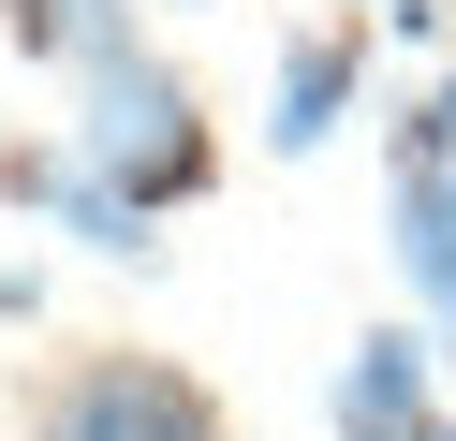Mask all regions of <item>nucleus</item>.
<instances>
[{
  "label": "nucleus",
  "instance_id": "nucleus-1",
  "mask_svg": "<svg viewBox=\"0 0 456 441\" xmlns=\"http://www.w3.org/2000/svg\"><path fill=\"white\" fill-rule=\"evenodd\" d=\"M60 147H74L89 176H118V192L148 206V221H162V206H191V192L221 176V133H207V103H191V88L162 74V59L74 74V133H60Z\"/></svg>",
  "mask_w": 456,
  "mask_h": 441
},
{
  "label": "nucleus",
  "instance_id": "nucleus-2",
  "mask_svg": "<svg viewBox=\"0 0 456 441\" xmlns=\"http://www.w3.org/2000/svg\"><path fill=\"white\" fill-rule=\"evenodd\" d=\"M30 441H221V397L162 353H74L30 397Z\"/></svg>",
  "mask_w": 456,
  "mask_h": 441
},
{
  "label": "nucleus",
  "instance_id": "nucleus-3",
  "mask_svg": "<svg viewBox=\"0 0 456 441\" xmlns=\"http://www.w3.org/2000/svg\"><path fill=\"white\" fill-rule=\"evenodd\" d=\"M324 427L338 441H442V339L427 323H368L324 382Z\"/></svg>",
  "mask_w": 456,
  "mask_h": 441
},
{
  "label": "nucleus",
  "instance_id": "nucleus-4",
  "mask_svg": "<svg viewBox=\"0 0 456 441\" xmlns=\"http://www.w3.org/2000/svg\"><path fill=\"white\" fill-rule=\"evenodd\" d=\"M354 88H368V29H295V45H280V88H265V147L309 162V147L354 118Z\"/></svg>",
  "mask_w": 456,
  "mask_h": 441
},
{
  "label": "nucleus",
  "instance_id": "nucleus-5",
  "mask_svg": "<svg viewBox=\"0 0 456 441\" xmlns=\"http://www.w3.org/2000/svg\"><path fill=\"white\" fill-rule=\"evenodd\" d=\"M60 235H74V250H103V265H162V235H148V206H133L118 176H89V162L60 176Z\"/></svg>",
  "mask_w": 456,
  "mask_h": 441
},
{
  "label": "nucleus",
  "instance_id": "nucleus-6",
  "mask_svg": "<svg viewBox=\"0 0 456 441\" xmlns=\"http://www.w3.org/2000/svg\"><path fill=\"white\" fill-rule=\"evenodd\" d=\"M442 162H456V74H427L412 118H397V147H383V176H442Z\"/></svg>",
  "mask_w": 456,
  "mask_h": 441
},
{
  "label": "nucleus",
  "instance_id": "nucleus-7",
  "mask_svg": "<svg viewBox=\"0 0 456 441\" xmlns=\"http://www.w3.org/2000/svg\"><path fill=\"white\" fill-rule=\"evenodd\" d=\"M0 323H30V265H0Z\"/></svg>",
  "mask_w": 456,
  "mask_h": 441
},
{
  "label": "nucleus",
  "instance_id": "nucleus-8",
  "mask_svg": "<svg viewBox=\"0 0 456 441\" xmlns=\"http://www.w3.org/2000/svg\"><path fill=\"white\" fill-rule=\"evenodd\" d=\"M442 441H456V427H442Z\"/></svg>",
  "mask_w": 456,
  "mask_h": 441
}]
</instances>
